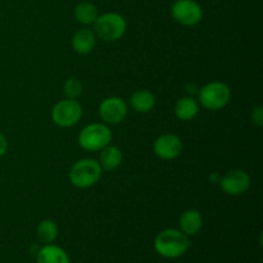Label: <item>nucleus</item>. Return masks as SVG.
<instances>
[{"mask_svg": "<svg viewBox=\"0 0 263 263\" xmlns=\"http://www.w3.org/2000/svg\"><path fill=\"white\" fill-rule=\"evenodd\" d=\"M190 247L189 236L177 229H166L154 239V249L161 257L175 259L184 256Z\"/></svg>", "mask_w": 263, "mask_h": 263, "instance_id": "1", "label": "nucleus"}, {"mask_svg": "<svg viewBox=\"0 0 263 263\" xmlns=\"http://www.w3.org/2000/svg\"><path fill=\"white\" fill-rule=\"evenodd\" d=\"M102 177V167L99 162L92 158L77 161L69 171V181L80 189H87L97 184Z\"/></svg>", "mask_w": 263, "mask_h": 263, "instance_id": "2", "label": "nucleus"}, {"mask_svg": "<svg viewBox=\"0 0 263 263\" xmlns=\"http://www.w3.org/2000/svg\"><path fill=\"white\" fill-rule=\"evenodd\" d=\"M126 21L121 14L115 12L99 15L94 22L95 35L104 41H117L125 35Z\"/></svg>", "mask_w": 263, "mask_h": 263, "instance_id": "3", "label": "nucleus"}, {"mask_svg": "<svg viewBox=\"0 0 263 263\" xmlns=\"http://www.w3.org/2000/svg\"><path fill=\"white\" fill-rule=\"evenodd\" d=\"M112 140V133L104 123H90L81 130L79 135V144L87 152L102 151L109 145Z\"/></svg>", "mask_w": 263, "mask_h": 263, "instance_id": "4", "label": "nucleus"}, {"mask_svg": "<svg viewBox=\"0 0 263 263\" xmlns=\"http://www.w3.org/2000/svg\"><path fill=\"white\" fill-rule=\"evenodd\" d=\"M230 87L220 81L210 82L199 91V103L208 110L222 109L230 102Z\"/></svg>", "mask_w": 263, "mask_h": 263, "instance_id": "5", "label": "nucleus"}, {"mask_svg": "<svg viewBox=\"0 0 263 263\" xmlns=\"http://www.w3.org/2000/svg\"><path fill=\"white\" fill-rule=\"evenodd\" d=\"M82 107L76 99H63L57 103L51 110V120L59 127H71L80 121Z\"/></svg>", "mask_w": 263, "mask_h": 263, "instance_id": "6", "label": "nucleus"}, {"mask_svg": "<svg viewBox=\"0 0 263 263\" xmlns=\"http://www.w3.org/2000/svg\"><path fill=\"white\" fill-rule=\"evenodd\" d=\"M171 13L174 20L182 26H195L203 18L202 7L195 0H176Z\"/></svg>", "mask_w": 263, "mask_h": 263, "instance_id": "7", "label": "nucleus"}, {"mask_svg": "<svg viewBox=\"0 0 263 263\" xmlns=\"http://www.w3.org/2000/svg\"><path fill=\"white\" fill-rule=\"evenodd\" d=\"M220 187L228 195H241L251 187V176L243 170H231L220 180Z\"/></svg>", "mask_w": 263, "mask_h": 263, "instance_id": "8", "label": "nucleus"}, {"mask_svg": "<svg viewBox=\"0 0 263 263\" xmlns=\"http://www.w3.org/2000/svg\"><path fill=\"white\" fill-rule=\"evenodd\" d=\"M99 115L105 123L117 125L122 122L127 116V104L125 100L118 97L107 98L100 104Z\"/></svg>", "mask_w": 263, "mask_h": 263, "instance_id": "9", "label": "nucleus"}, {"mask_svg": "<svg viewBox=\"0 0 263 263\" xmlns=\"http://www.w3.org/2000/svg\"><path fill=\"white\" fill-rule=\"evenodd\" d=\"M181 151V139L175 134H163L154 141V153L162 159H175Z\"/></svg>", "mask_w": 263, "mask_h": 263, "instance_id": "10", "label": "nucleus"}, {"mask_svg": "<svg viewBox=\"0 0 263 263\" xmlns=\"http://www.w3.org/2000/svg\"><path fill=\"white\" fill-rule=\"evenodd\" d=\"M37 263H71L68 254L63 248L51 244H45L36 256Z\"/></svg>", "mask_w": 263, "mask_h": 263, "instance_id": "11", "label": "nucleus"}, {"mask_svg": "<svg viewBox=\"0 0 263 263\" xmlns=\"http://www.w3.org/2000/svg\"><path fill=\"white\" fill-rule=\"evenodd\" d=\"M97 44V35L89 28H81L72 37V48L79 54H89Z\"/></svg>", "mask_w": 263, "mask_h": 263, "instance_id": "12", "label": "nucleus"}, {"mask_svg": "<svg viewBox=\"0 0 263 263\" xmlns=\"http://www.w3.org/2000/svg\"><path fill=\"white\" fill-rule=\"evenodd\" d=\"M180 229L187 236H193L200 231L203 226L202 213L197 210H187L181 215L179 220Z\"/></svg>", "mask_w": 263, "mask_h": 263, "instance_id": "13", "label": "nucleus"}, {"mask_svg": "<svg viewBox=\"0 0 263 263\" xmlns=\"http://www.w3.org/2000/svg\"><path fill=\"white\" fill-rule=\"evenodd\" d=\"M121 162H122V152L117 146L107 145L100 151L99 164L102 170L113 171L120 166Z\"/></svg>", "mask_w": 263, "mask_h": 263, "instance_id": "14", "label": "nucleus"}, {"mask_svg": "<svg viewBox=\"0 0 263 263\" xmlns=\"http://www.w3.org/2000/svg\"><path fill=\"white\" fill-rule=\"evenodd\" d=\"M199 112V104L194 98H181L175 104V115L181 121H192Z\"/></svg>", "mask_w": 263, "mask_h": 263, "instance_id": "15", "label": "nucleus"}, {"mask_svg": "<svg viewBox=\"0 0 263 263\" xmlns=\"http://www.w3.org/2000/svg\"><path fill=\"white\" fill-rule=\"evenodd\" d=\"M130 104L136 112L146 113L153 109L154 104H156V98L148 90H138L131 97Z\"/></svg>", "mask_w": 263, "mask_h": 263, "instance_id": "16", "label": "nucleus"}, {"mask_svg": "<svg viewBox=\"0 0 263 263\" xmlns=\"http://www.w3.org/2000/svg\"><path fill=\"white\" fill-rule=\"evenodd\" d=\"M74 17H76L77 22L87 26L92 25L97 21V18L99 17V13H98L97 7L94 4L82 2L80 4H77L76 8H74Z\"/></svg>", "mask_w": 263, "mask_h": 263, "instance_id": "17", "label": "nucleus"}, {"mask_svg": "<svg viewBox=\"0 0 263 263\" xmlns=\"http://www.w3.org/2000/svg\"><path fill=\"white\" fill-rule=\"evenodd\" d=\"M58 226L54 221L44 220L36 228V235L44 244H51L58 236Z\"/></svg>", "mask_w": 263, "mask_h": 263, "instance_id": "18", "label": "nucleus"}, {"mask_svg": "<svg viewBox=\"0 0 263 263\" xmlns=\"http://www.w3.org/2000/svg\"><path fill=\"white\" fill-rule=\"evenodd\" d=\"M64 94L68 99H76L77 97H80L82 92V85L81 82L77 79L72 77V79H68L66 82H64Z\"/></svg>", "mask_w": 263, "mask_h": 263, "instance_id": "19", "label": "nucleus"}, {"mask_svg": "<svg viewBox=\"0 0 263 263\" xmlns=\"http://www.w3.org/2000/svg\"><path fill=\"white\" fill-rule=\"evenodd\" d=\"M252 120H253V122L256 123L257 126L263 125V107L262 105L254 108L253 112H252Z\"/></svg>", "mask_w": 263, "mask_h": 263, "instance_id": "20", "label": "nucleus"}, {"mask_svg": "<svg viewBox=\"0 0 263 263\" xmlns=\"http://www.w3.org/2000/svg\"><path fill=\"white\" fill-rule=\"evenodd\" d=\"M7 148H8L7 139H5V136L0 133V157L4 156L5 152H7Z\"/></svg>", "mask_w": 263, "mask_h": 263, "instance_id": "21", "label": "nucleus"}]
</instances>
